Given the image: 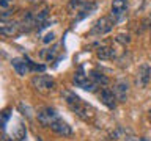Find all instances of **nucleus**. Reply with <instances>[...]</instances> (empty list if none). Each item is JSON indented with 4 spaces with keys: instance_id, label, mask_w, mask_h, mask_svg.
I'll list each match as a JSON object with an SVG mask.
<instances>
[{
    "instance_id": "obj_1",
    "label": "nucleus",
    "mask_w": 151,
    "mask_h": 141,
    "mask_svg": "<svg viewBox=\"0 0 151 141\" xmlns=\"http://www.w3.org/2000/svg\"><path fill=\"white\" fill-rule=\"evenodd\" d=\"M61 94H63V97H65L66 103H68V107H69L79 118H82V119L88 121V119H91V118L94 116V110H93V108L90 107L88 103H85L79 96H76L74 93L63 91Z\"/></svg>"
},
{
    "instance_id": "obj_2",
    "label": "nucleus",
    "mask_w": 151,
    "mask_h": 141,
    "mask_svg": "<svg viewBox=\"0 0 151 141\" xmlns=\"http://www.w3.org/2000/svg\"><path fill=\"white\" fill-rule=\"evenodd\" d=\"M32 86L41 94H49L55 88V80L49 75H35L32 78Z\"/></svg>"
},
{
    "instance_id": "obj_3",
    "label": "nucleus",
    "mask_w": 151,
    "mask_h": 141,
    "mask_svg": "<svg viewBox=\"0 0 151 141\" xmlns=\"http://www.w3.org/2000/svg\"><path fill=\"white\" fill-rule=\"evenodd\" d=\"M73 82H74L76 86L82 88V89H85V91H91L93 93L94 89L98 88V83L91 78V75H87L83 72V68H79L77 70H76Z\"/></svg>"
},
{
    "instance_id": "obj_4",
    "label": "nucleus",
    "mask_w": 151,
    "mask_h": 141,
    "mask_svg": "<svg viewBox=\"0 0 151 141\" xmlns=\"http://www.w3.org/2000/svg\"><path fill=\"white\" fill-rule=\"evenodd\" d=\"M115 19L113 17H109V16H102L101 19H98L96 22L93 24L91 30H90V36H102L109 33L115 25Z\"/></svg>"
},
{
    "instance_id": "obj_5",
    "label": "nucleus",
    "mask_w": 151,
    "mask_h": 141,
    "mask_svg": "<svg viewBox=\"0 0 151 141\" xmlns=\"http://www.w3.org/2000/svg\"><path fill=\"white\" fill-rule=\"evenodd\" d=\"M36 118H38V122H40L41 125L50 127L60 116H58V113H57L54 108H50V107H42L41 110L36 113Z\"/></svg>"
},
{
    "instance_id": "obj_6",
    "label": "nucleus",
    "mask_w": 151,
    "mask_h": 141,
    "mask_svg": "<svg viewBox=\"0 0 151 141\" xmlns=\"http://www.w3.org/2000/svg\"><path fill=\"white\" fill-rule=\"evenodd\" d=\"M127 8H129V2L127 0H113L112 2V17L116 22H120L126 16Z\"/></svg>"
},
{
    "instance_id": "obj_7",
    "label": "nucleus",
    "mask_w": 151,
    "mask_h": 141,
    "mask_svg": "<svg viewBox=\"0 0 151 141\" xmlns=\"http://www.w3.org/2000/svg\"><path fill=\"white\" fill-rule=\"evenodd\" d=\"M150 80H151V68H150V64H140L139 66V70H137V85H139L140 88H146L148 86V83H150Z\"/></svg>"
},
{
    "instance_id": "obj_8",
    "label": "nucleus",
    "mask_w": 151,
    "mask_h": 141,
    "mask_svg": "<svg viewBox=\"0 0 151 141\" xmlns=\"http://www.w3.org/2000/svg\"><path fill=\"white\" fill-rule=\"evenodd\" d=\"M99 100H101L107 108H110V110H115V108H116L118 99H116V96H115V93H113V89L102 88V89H101V94H99Z\"/></svg>"
},
{
    "instance_id": "obj_9",
    "label": "nucleus",
    "mask_w": 151,
    "mask_h": 141,
    "mask_svg": "<svg viewBox=\"0 0 151 141\" xmlns=\"http://www.w3.org/2000/svg\"><path fill=\"white\" fill-rule=\"evenodd\" d=\"M50 130H54L57 135H60V136H71L73 135V129H71V125L68 124L66 121H63L61 118H58L54 124H52L49 127Z\"/></svg>"
},
{
    "instance_id": "obj_10",
    "label": "nucleus",
    "mask_w": 151,
    "mask_h": 141,
    "mask_svg": "<svg viewBox=\"0 0 151 141\" xmlns=\"http://www.w3.org/2000/svg\"><path fill=\"white\" fill-rule=\"evenodd\" d=\"M113 93L118 99V102H126L127 100V94H129V85L126 80H118L113 85Z\"/></svg>"
},
{
    "instance_id": "obj_11",
    "label": "nucleus",
    "mask_w": 151,
    "mask_h": 141,
    "mask_svg": "<svg viewBox=\"0 0 151 141\" xmlns=\"http://www.w3.org/2000/svg\"><path fill=\"white\" fill-rule=\"evenodd\" d=\"M22 28H21V22H14V21H9V22H2V25H0V33H2L3 36H13L19 33Z\"/></svg>"
},
{
    "instance_id": "obj_12",
    "label": "nucleus",
    "mask_w": 151,
    "mask_h": 141,
    "mask_svg": "<svg viewBox=\"0 0 151 141\" xmlns=\"http://www.w3.org/2000/svg\"><path fill=\"white\" fill-rule=\"evenodd\" d=\"M11 64H13V69L17 72V75H25L32 70L27 58H13Z\"/></svg>"
},
{
    "instance_id": "obj_13",
    "label": "nucleus",
    "mask_w": 151,
    "mask_h": 141,
    "mask_svg": "<svg viewBox=\"0 0 151 141\" xmlns=\"http://www.w3.org/2000/svg\"><path fill=\"white\" fill-rule=\"evenodd\" d=\"M96 55H98L99 60H112V58H115V50H113L112 47L101 46L96 50Z\"/></svg>"
},
{
    "instance_id": "obj_14",
    "label": "nucleus",
    "mask_w": 151,
    "mask_h": 141,
    "mask_svg": "<svg viewBox=\"0 0 151 141\" xmlns=\"http://www.w3.org/2000/svg\"><path fill=\"white\" fill-rule=\"evenodd\" d=\"M91 78H93L98 85H99V83H101V85H107V83H109V78H107L102 72H98V70H93V72H91Z\"/></svg>"
},
{
    "instance_id": "obj_15",
    "label": "nucleus",
    "mask_w": 151,
    "mask_h": 141,
    "mask_svg": "<svg viewBox=\"0 0 151 141\" xmlns=\"http://www.w3.org/2000/svg\"><path fill=\"white\" fill-rule=\"evenodd\" d=\"M90 0H71L69 2V9H80L82 6H85Z\"/></svg>"
},
{
    "instance_id": "obj_16",
    "label": "nucleus",
    "mask_w": 151,
    "mask_h": 141,
    "mask_svg": "<svg viewBox=\"0 0 151 141\" xmlns=\"http://www.w3.org/2000/svg\"><path fill=\"white\" fill-rule=\"evenodd\" d=\"M2 116H3V119H2V127L5 129V125H6V121H8V118H9V111L5 110V111L2 113Z\"/></svg>"
},
{
    "instance_id": "obj_17",
    "label": "nucleus",
    "mask_w": 151,
    "mask_h": 141,
    "mask_svg": "<svg viewBox=\"0 0 151 141\" xmlns=\"http://www.w3.org/2000/svg\"><path fill=\"white\" fill-rule=\"evenodd\" d=\"M120 42H129L131 39H129V35H118V38H116Z\"/></svg>"
},
{
    "instance_id": "obj_18",
    "label": "nucleus",
    "mask_w": 151,
    "mask_h": 141,
    "mask_svg": "<svg viewBox=\"0 0 151 141\" xmlns=\"http://www.w3.org/2000/svg\"><path fill=\"white\" fill-rule=\"evenodd\" d=\"M54 38H55L54 33H49V35H46V38L42 41H44V42H50V41H54Z\"/></svg>"
},
{
    "instance_id": "obj_19",
    "label": "nucleus",
    "mask_w": 151,
    "mask_h": 141,
    "mask_svg": "<svg viewBox=\"0 0 151 141\" xmlns=\"http://www.w3.org/2000/svg\"><path fill=\"white\" fill-rule=\"evenodd\" d=\"M0 5H2V8H6L9 5V0H0Z\"/></svg>"
},
{
    "instance_id": "obj_20",
    "label": "nucleus",
    "mask_w": 151,
    "mask_h": 141,
    "mask_svg": "<svg viewBox=\"0 0 151 141\" xmlns=\"http://www.w3.org/2000/svg\"><path fill=\"white\" fill-rule=\"evenodd\" d=\"M3 141H13V138H8V136H3Z\"/></svg>"
},
{
    "instance_id": "obj_21",
    "label": "nucleus",
    "mask_w": 151,
    "mask_h": 141,
    "mask_svg": "<svg viewBox=\"0 0 151 141\" xmlns=\"http://www.w3.org/2000/svg\"><path fill=\"white\" fill-rule=\"evenodd\" d=\"M150 121H151V110H150Z\"/></svg>"
},
{
    "instance_id": "obj_22",
    "label": "nucleus",
    "mask_w": 151,
    "mask_h": 141,
    "mask_svg": "<svg viewBox=\"0 0 151 141\" xmlns=\"http://www.w3.org/2000/svg\"><path fill=\"white\" fill-rule=\"evenodd\" d=\"M150 36H151V33H150ZM150 42H151V38H150Z\"/></svg>"
},
{
    "instance_id": "obj_23",
    "label": "nucleus",
    "mask_w": 151,
    "mask_h": 141,
    "mask_svg": "<svg viewBox=\"0 0 151 141\" xmlns=\"http://www.w3.org/2000/svg\"><path fill=\"white\" fill-rule=\"evenodd\" d=\"M32 2H38V0H32Z\"/></svg>"
}]
</instances>
